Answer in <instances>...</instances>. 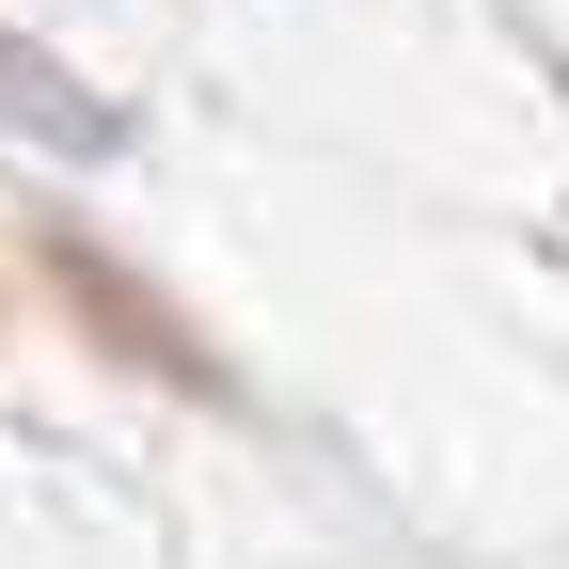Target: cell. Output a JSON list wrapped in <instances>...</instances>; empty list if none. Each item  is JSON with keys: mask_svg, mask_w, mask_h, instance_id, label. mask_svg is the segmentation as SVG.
I'll return each mask as SVG.
<instances>
[{"mask_svg": "<svg viewBox=\"0 0 569 569\" xmlns=\"http://www.w3.org/2000/svg\"><path fill=\"white\" fill-rule=\"evenodd\" d=\"M0 127H48L63 159H111V96H80V80H48V63L17 48L0 63Z\"/></svg>", "mask_w": 569, "mask_h": 569, "instance_id": "1", "label": "cell"}]
</instances>
